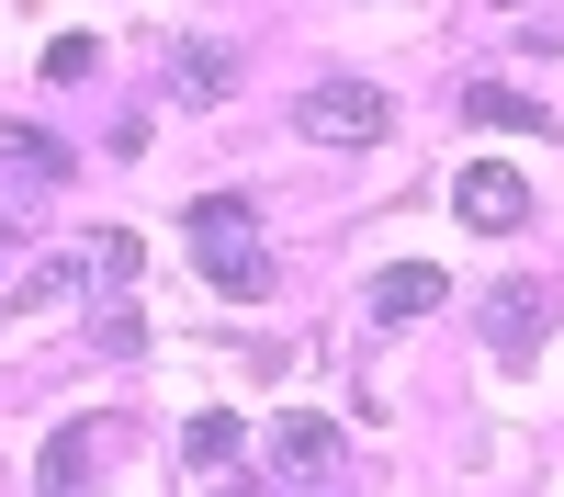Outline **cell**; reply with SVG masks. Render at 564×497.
<instances>
[{
    "label": "cell",
    "mask_w": 564,
    "mask_h": 497,
    "mask_svg": "<svg viewBox=\"0 0 564 497\" xmlns=\"http://www.w3.org/2000/svg\"><path fill=\"white\" fill-rule=\"evenodd\" d=\"M181 238H193L204 283H215L226 305H260V294H271V238H260V204H249V193H204L193 215H181Z\"/></svg>",
    "instance_id": "cell-1"
},
{
    "label": "cell",
    "mask_w": 564,
    "mask_h": 497,
    "mask_svg": "<svg viewBox=\"0 0 564 497\" xmlns=\"http://www.w3.org/2000/svg\"><path fill=\"white\" fill-rule=\"evenodd\" d=\"M294 125L316 136V148H384V136H395V102H384L372 79H316L305 102H294Z\"/></svg>",
    "instance_id": "cell-2"
},
{
    "label": "cell",
    "mask_w": 564,
    "mask_h": 497,
    "mask_svg": "<svg viewBox=\"0 0 564 497\" xmlns=\"http://www.w3.org/2000/svg\"><path fill=\"white\" fill-rule=\"evenodd\" d=\"M475 328H486L497 361H531V350L564 328V294H553V283H497V294L475 305Z\"/></svg>",
    "instance_id": "cell-3"
},
{
    "label": "cell",
    "mask_w": 564,
    "mask_h": 497,
    "mask_svg": "<svg viewBox=\"0 0 564 497\" xmlns=\"http://www.w3.org/2000/svg\"><path fill=\"white\" fill-rule=\"evenodd\" d=\"M452 204H463V226H486V238H520V215H531V181L508 170V159H475L452 181Z\"/></svg>",
    "instance_id": "cell-4"
},
{
    "label": "cell",
    "mask_w": 564,
    "mask_h": 497,
    "mask_svg": "<svg viewBox=\"0 0 564 497\" xmlns=\"http://www.w3.org/2000/svg\"><path fill=\"white\" fill-rule=\"evenodd\" d=\"M452 294V271H430V260H395V271H372V328H417Z\"/></svg>",
    "instance_id": "cell-5"
},
{
    "label": "cell",
    "mask_w": 564,
    "mask_h": 497,
    "mask_svg": "<svg viewBox=\"0 0 564 497\" xmlns=\"http://www.w3.org/2000/svg\"><path fill=\"white\" fill-rule=\"evenodd\" d=\"M90 452H102V430H90V419H57V441H45V464H34V497H79V486H90Z\"/></svg>",
    "instance_id": "cell-6"
},
{
    "label": "cell",
    "mask_w": 564,
    "mask_h": 497,
    "mask_svg": "<svg viewBox=\"0 0 564 497\" xmlns=\"http://www.w3.org/2000/svg\"><path fill=\"white\" fill-rule=\"evenodd\" d=\"M68 271H79V283H113V305H124V283L148 271V238H124V226H90V249H79Z\"/></svg>",
    "instance_id": "cell-7"
},
{
    "label": "cell",
    "mask_w": 564,
    "mask_h": 497,
    "mask_svg": "<svg viewBox=\"0 0 564 497\" xmlns=\"http://www.w3.org/2000/svg\"><path fill=\"white\" fill-rule=\"evenodd\" d=\"M271 452H282V464H294V475H339V430H327V419H271Z\"/></svg>",
    "instance_id": "cell-8"
},
{
    "label": "cell",
    "mask_w": 564,
    "mask_h": 497,
    "mask_svg": "<svg viewBox=\"0 0 564 497\" xmlns=\"http://www.w3.org/2000/svg\"><path fill=\"white\" fill-rule=\"evenodd\" d=\"M463 114L497 125V136H553V114H542V102H520L508 79H475V90H463Z\"/></svg>",
    "instance_id": "cell-9"
},
{
    "label": "cell",
    "mask_w": 564,
    "mask_h": 497,
    "mask_svg": "<svg viewBox=\"0 0 564 497\" xmlns=\"http://www.w3.org/2000/svg\"><path fill=\"white\" fill-rule=\"evenodd\" d=\"M238 452H249V419H238V407H204V419L181 430V464H204V475L238 464Z\"/></svg>",
    "instance_id": "cell-10"
},
{
    "label": "cell",
    "mask_w": 564,
    "mask_h": 497,
    "mask_svg": "<svg viewBox=\"0 0 564 497\" xmlns=\"http://www.w3.org/2000/svg\"><path fill=\"white\" fill-rule=\"evenodd\" d=\"M170 79H181V102H226V45H170Z\"/></svg>",
    "instance_id": "cell-11"
},
{
    "label": "cell",
    "mask_w": 564,
    "mask_h": 497,
    "mask_svg": "<svg viewBox=\"0 0 564 497\" xmlns=\"http://www.w3.org/2000/svg\"><path fill=\"white\" fill-rule=\"evenodd\" d=\"M0 148H12L34 181H45V193H57V181H68V148H57V136H45V125H0Z\"/></svg>",
    "instance_id": "cell-12"
},
{
    "label": "cell",
    "mask_w": 564,
    "mask_h": 497,
    "mask_svg": "<svg viewBox=\"0 0 564 497\" xmlns=\"http://www.w3.org/2000/svg\"><path fill=\"white\" fill-rule=\"evenodd\" d=\"M90 350H102V361H135V350H148V316H135V305H102V316H90Z\"/></svg>",
    "instance_id": "cell-13"
},
{
    "label": "cell",
    "mask_w": 564,
    "mask_h": 497,
    "mask_svg": "<svg viewBox=\"0 0 564 497\" xmlns=\"http://www.w3.org/2000/svg\"><path fill=\"white\" fill-rule=\"evenodd\" d=\"M90 57H102L90 34H57V45H45V79H90Z\"/></svg>",
    "instance_id": "cell-14"
},
{
    "label": "cell",
    "mask_w": 564,
    "mask_h": 497,
    "mask_svg": "<svg viewBox=\"0 0 564 497\" xmlns=\"http://www.w3.org/2000/svg\"><path fill=\"white\" fill-rule=\"evenodd\" d=\"M68 294H79V271H68V260H45V271H34V283L12 294V305H68Z\"/></svg>",
    "instance_id": "cell-15"
},
{
    "label": "cell",
    "mask_w": 564,
    "mask_h": 497,
    "mask_svg": "<svg viewBox=\"0 0 564 497\" xmlns=\"http://www.w3.org/2000/svg\"><path fill=\"white\" fill-rule=\"evenodd\" d=\"M520 45H531V57H553V45H564V12H531V23H520Z\"/></svg>",
    "instance_id": "cell-16"
}]
</instances>
